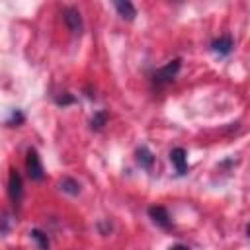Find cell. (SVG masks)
Masks as SVG:
<instances>
[{
	"label": "cell",
	"instance_id": "obj_11",
	"mask_svg": "<svg viewBox=\"0 0 250 250\" xmlns=\"http://www.w3.org/2000/svg\"><path fill=\"white\" fill-rule=\"evenodd\" d=\"M29 236L35 240V244L39 246V250H49V238H47V234H45L43 230L31 229V230H29Z\"/></svg>",
	"mask_w": 250,
	"mask_h": 250
},
{
	"label": "cell",
	"instance_id": "obj_1",
	"mask_svg": "<svg viewBox=\"0 0 250 250\" xmlns=\"http://www.w3.org/2000/svg\"><path fill=\"white\" fill-rule=\"evenodd\" d=\"M180 66H182V61L180 59H174V61H170V62H166L164 66H160L156 72H154V84L156 86H164V84H168V82H172L174 78H176V74L180 72Z\"/></svg>",
	"mask_w": 250,
	"mask_h": 250
},
{
	"label": "cell",
	"instance_id": "obj_4",
	"mask_svg": "<svg viewBox=\"0 0 250 250\" xmlns=\"http://www.w3.org/2000/svg\"><path fill=\"white\" fill-rule=\"evenodd\" d=\"M62 18H64V23L68 25V29L72 33H80L82 31V16H80V10L78 8L66 6L62 10Z\"/></svg>",
	"mask_w": 250,
	"mask_h": 250
},
{
	"label": "cell",
	"instance_id": "obj_7",
	"mask_svg": "<svg viewBox=\"0 0 250 250\" xmlns=\"http://www.w3.org/2000/svg\"><path fill=\"white\" fill-rule=\"evenodd\" d=\"M232 47H234V43H232V37L230 35H221V37H217V39L211 41V49L215 53H219V55H229L232 51Z\"/></svg>",
	"mask_w": 250,
	"mask_h": 250
},
{
	"label": "cell",
	"instance_id": "obj_12",
	"mask_svg": "<svg viewBox=\"0 0 250 250\" xmlns=\"http://www.w3.org/2000/svg\"><path fill=\"white\" fill-rule=\"evenodd\" d=\"M105 121H107V113L105 111H96L92 121H90V125H92V129H102L105 125Z\"/></svg>",
	"mask_w": 250,
	"mask_h": 250
},
{
	"label": "cell",
	"instance_id": "obj_16",
	"mask_svg": "<svg viewBox=\"0 0 250 250\" xmlns=\"http://www.w3.org/2000/svg\"><path fill=\"white\" fill-rule=\"evenodd\" d=\"M246 234L250 236V223H248V227H246Z\"/></svg>",
	"mask_w": 250,
	"mask_h": 250
},
{
	"label": "cell",
	"instance_id": "obj_8",
	"mask_svg": "<svg viewBox=\"0 0 250 250\" xmlns=\"http://www.w3.org/2000/svg\"><path fill=\"white\" fill-rule=\"evenodd\" d=\"M135 160L139 162V166H141V168L148 170V168H152V162H154V154L150 152V148H148V146L141 145V146L135 150Z\"/></svg>",
	"mask_w": 250,
	"mask_h": 250
},
{
	"label": "cell",
	"instance_id": "obj_3",
	"mask_svg": "<svg viewBox=\"0 0 250 250\" xmlns=\"http://www.w3.org/2000/svg\"><path fill=\"white\" fill-rule=\"evenodd\" d=\"M21 193H23V184H21V176L18 170H10V176H8V195L12 199L14 205L20 203L21 199Z\"/></svg>",
	"mask_w": 250,
	"mask_h": 250
},
{
	"label": "cell",
	"instance_id": "obj_10",
	"mask_svg": "<svg viewBox=\"0 0 250 250\" xmlns=\"http://www.w3.org/2000/svg\"><path fill=\"white\" fill-rule=\"evenodd\" d=\"M59 189L64 191V193H68V195H78L80 193V184L74 178L64 176V178L59 180Z\"/></svg>",
	"mask_w": 250,
	"mask_h": 250
},
{
	"label": "cell",
	"instance_id": "obj_13",
	"mask_svg": "<svg viewBox=\"0 0 250 250\" xmlns=\"http://www.w3.org/2000/svg\"><path fill=\"white\" fill-rule=\"evenodd\" d=\"M23 113L20 111V109H16V111H12V117L6 121V125H10V127H18L20 123H23Z\"/></svg>",
	"mask_w": 250,
	"mask_h": 250
},
{
	"label": "cell",
	"instance_id": "obj_9",
	"mask_svg": "<svg viewBox=\"0 0 250 250\" xmlns=\"http://www.w3.org/2000/svg\"><path fill=\"white\" fill-rule=\"evenodd\" d=\"M113 6H115V10H117V14H119L123 20H127V21H131V20L137 16V10H135V6H133L129 0H119V2H115Z\"/></svg>",
	"mask_w": 250,
	"mask_h": 250
},
{
	"label": "cell",
	"instance_id": "obj_5",
	"mask_svg": "<svg viewBox=\"0 0 250 250\" xmlns=\"http://www.w3.org/2000/svg\"><path fill=\"white\" fill-rule=\"evenodd\" d=\"M148 217H150L158 227H162V229H170V225H172L170 215H168L166 207H162V205H152V207H148Z\"/></svg>",
	"mask_w": 250,
	"mask_h": 250
},
{
	"label": "cell",
	"instance_id": "obj_6",
	"mask_svg": "<svg viewBox=\"0 0 250 250\" xmlns=\"http://www.w3.org/2000/svg\"><path fill=\"white\" fill-rule=\"evenodd\" d=\"M170 160L176 166L178 174H186L188 172V154H186V150L182 146H176V148L170 150Z\"/></svg>",
	"mask_w": 250,
	"mask_h": 250
},
{
	"label": "cell",
	"instance_id": "obj_2",
	"mask_svg": "<svg viewBox=\"0 0 250 250\" xmlns=\"http://www.w3.org/2000/svg\"><path fill=\"white\" fill-rule=\"evenodd\" d=\"M25 168H27L29 180H33V182L43 180L45 172H43V164H41V158H39V154H37L35 148H29L27 150V154H25Z\"/></svg>",
	"mask_w": 250,
	"mask_h": 250
},
{
	"label": "cell",
	"instance_id": "obj_15",
	"mask_svg": "<svg viewBox=\"0 0 250 250\" xmlns=\"http://www.w3.org/2000/svg\"><path fill=\"white\" fill-rule=\"evenodd\" d=\"M168 250H189L186 244H174V246H170Z\"/></svg>",
	"mask_w": 250,
	"mask_h": 250
},
{
	"label": "cell",
	"instance_id": "obj_14",
	"mask_svg": "<svg viewBox=\"0 0 250 250\" xmlns=\"http://www.w3.org/2000/svg\"><path fill=\"white\" fill-rule=\"evenodd\" d=\"M72 102H74V98H72L70 94H62V96L57 98V104H59V105H68V104H72Z\"/></svg>",
	"mask_w": 250,
	"mask_h": 250
}]
</instances>
